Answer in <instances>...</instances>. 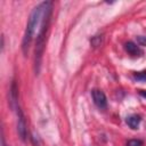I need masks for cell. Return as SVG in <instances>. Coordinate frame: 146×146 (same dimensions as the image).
<instances>
[{
  "mask_svg": "<svg viewBox=\"0 0 146 146\" xmlns=\"http://www.w3.org/2000/svg\"><path fill=\"white\" fill-rule=\"evenodd\" d=\"M50 14H51V2L44 1L39 3L31 13L30 18L27 21L25 34L22 42L23 52L26 55L29 48L33 41L34 36H38L40 31L50 22Z\"/></svg>",
  "mask_w": 146,
  "mask_h": 146,
  "instance_id": "6da1fadb",
  "label": "cell"
},
{
  "mask_svg": "<svg viewBox=\"0 0 146 146\" xmlns=\"http://www.w3.org/2000/svg\"><path fill=\"white\" fill-rule=\"evenodd\" d=\"M15 111L17 113V131H18V135H19L22 140H25L26 137H27V129H26V121H25L24 114H23V112H22V110L19 108L18 105L15 107Z\"/></svg>",
  "mask_w": 146,
  "mask_h": 146,
  "instance_id": "7a4b0ae2",
  "label": "cell"
},
{
  "mask_svg": "<svg viewBox=\"0 0 146 146\" xmlns=\"http://www.w3.org/2000/svg\"><path fill=\"white\" fill-rule=\"evenodd\" d=\"M92 99H94V103L99 108H105L106 105H107L106 96H105V94L102 90H98V89L92 90Z\"/></svg>",
  "mask_w": 146,
  "mask_h": 146,
  "instance_id": "3957f363",
  "label": "cell"
},
{
  "mask_svg": "<svg viewBox=\"0 0 146 146\" xmlns=\"http://www.w3.org/2000/svg\"><path fill=\"white\" fill-rule=\"evenodd\" d=\"M124 49H125L127 52L130 54L131 56H140V55L143 54L141 49H140L136 43H133L132 41L127 42V43L124 44Z\"/></svg>",
  "mask_w": 146,
  "mask_h": 146,
  "instance_id": "277c9868",
  "label": "cell"
},
{
  "mask_svg": "<svg viewBox=\"0 0 146 146\" xmlns=\"http://www.w3.org/2000/svg\"><path fill=\"white\" fill-rule=\"evenodd\" d=\"M125 122H127V124H128L131 129H137L138 125H139V123H140V117H139L138 115L133 114V115L128 116L127 120H125Z\"/></svg>",
  "mask_w": 146,
  "mask_h": 146,
  "instance_id": "5b68a950",
  "label": "cell"
},
{
  "mask_svg": "<svg viewBox=\"0 0 146 146\" xmlns=\"http://www.w3.org/2000/svg\"><path fill=\"white\" fill-rule=\"evenodd\" d=\"M133 78H135L137 81H146V71L135 73V74H133Z\"/></svg>",
  "mask_w": 146,
  "mask_h": 146,
  "instance_id": "8992f818",
  "label": "cell"
},
{
  "mask_svg": "<svg viewBox=\"0 0 146 146\" xmlns=\"http://www.w3.org/2000/svg\"><path fill=\"white\" fill-rule=\"evenodd\" d=\"M141 145H143V141L138 139H131L127 144V146H141Z\"/></svg>",
  "mask_w": 146,
  "mask_h": 146,
  "instance_id": "52a82bcc",
  "label": "cell"
},
{
  "mask_svg": "<svg viewBox=\"0 0 146 146\" xmlns=\"http://www.w3.org/2000/svg\"><path fill=\"white\" fill-rule=\"evenodd\" d=\"M138 41L140 42V44H146V39H143L141 36L138 38Z\"/></svg>",
  "mask_w": 146,
  "mask_h": 146,
  "instance_id": "ba28073f",
  "label": "cell"
},
{
  "mask_svg": "<svg viewBox=\"0 0 146 146\" xmlns=\"http://www.w3.org/2000/svg\"><path fill=\"white\" fill-rule=\"evenodd\" d=\"M140 95L146 98V91H145V90H140Z\"/></svg>",
  "mask_w": 146,
  "mask_h": 146,
  "instance_id": "9c48e42d",
  "label": "cell"
},
{
  "mask_svg": "<svg viewBox=\"0 0 146 146\" xmlns=\"http://www.w3.org/2000/svg\"><path fill=\"white\" fill-rule=\"evenodd\" d=\"M2 146H7V145H6V144H5L3 141H2Z\"/></svg>",
  "mask_w": 146,
  "mask_h": 146,
  "instance_id": "30bf717a",
  "label": "cell"
}]
</instances>
